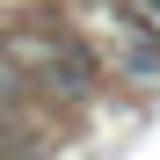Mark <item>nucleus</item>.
<instances>
[{"instance_id":"1","label":"nucleus","mask_w":160,"mask_h":160,"mask_svg":"<svg viewBox=\"0 0 160 160\" xmlns=\"http://www.w3.org/2000/svg\"><path fill=\"white\" fill-rule=\"evenodd\" d=\"M0 66L15 80L51 88V95H88L95 88V51L73 29H8L0 37Z\"/></svg>"},{"instance_id":"2","label":"nucleus","mask_w":160,"mask_h":160,"mask_svg":"<svg viewBox=\"0 0 160 160\" xmlns=\"http://www.w3.org/2000/svg\"><path fill=\"white\" fill-rule=\"evenodd\" d=\"M109 37H117V58H124L131 80H153L160 73V29L138 8H109Z\"/></svg>"}]
</instances>
